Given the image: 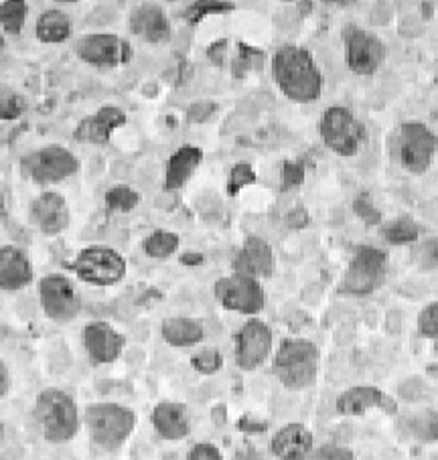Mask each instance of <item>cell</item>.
Instances as JSON below:
<instances>
[{"instance_id":"6da1fadb","label":"cell","mask_w":438,"mask_h":460,"mask_svg":"<svg viewBox=\"0 0 438 460\" xmlns=\"http://www.w3.org/2000/svg\"><path fill=\"white\" fill-rule=\"evenodd\" d=\"M273 79L286 100L310 104L323 96L325 75L307 47L284 43L273 55Z\"/></svg>"},{"instance_id":"7a4b0ae2","label":"cell","mask_w":438,"mask_h":460,"mask_svg":"<svg viewBox=\"0 0 438 460\" xmlns=\"http://www.w3.org/2000/svg\"><path fill=\"white\" fill-rule=\"evenodd\" d=\"M33 422L43 440L66 444L82 430L84 420L74 395L61 387H43L33 403Z\"/></svg>"},{"instance_id":"3957f363","label":"cell","mask_w":438,"mask_h":460,"mask_svg":"<svg viewBox=\"0 0 438 460\" xmlns=\"http://www.w3.org/2000/svg\"><path fill=\"white\" fill-rule=\"evenodd\" d=\"M321 369V351L315 341L284 337L273 353V374L284 390L305 392L313 387Z\"/></svg>"},{"instance_id":"277c9868","label":"cell","mask_w":438,"mask_h":460,"mask_svg":"<svg viewBox=\"0 0 438 460\" xmlns=\"http://www.w3.org/2000/svg\"><path fill=\"white\" fill-rule=\"evenodd\" d=\"M90 442L102 452L121 450L137 430V411L118 402H94L84 410Z\"/></svg>"},{"instance_id":"5b68a950","label":"cell","mask_w":438,"mask_h":460,"mask_svg":"<svg viewBox=\"0 0 438 460\" xmlns=\"http://www.w3.org/2000/svg\"><path fill=\"white\" fill-rule=\"evenodd\" d=\"M389 272L388 252L371 243L357 245L353 256L349 258L347 268L339 282V292L345 296L365 298L376 295L384 287Z\"/></svg>"},{"instance_id":"8992f818","label":"cell","mask_w":438,"mask_h":460,"mask_svg":"<svg viewBox=\"0 0 438 460\" xmlns=\"http://www.w3.org/2000/svg\"><path fill=\"white\" fill-rule=\"evenodd\" d=\"M67 270L77 280L94 288H112L129 274V261L121 252L106 243H90L67 261Z\"/></svg>"},{"instance_id":"52a82bcc","label":"cell","mask_w":438,"mask_h":460,"mask_svg":"<svg viewBox=\"0 0 438 460\" xmlns=\"http://www.w3.org/2000/svg\"><path fill=\"white\" fill-rule=\"evenodd\" d=\"M318 137H321L326 150L333 155L352 158L360 153L368 130L363 122L353 114L352 108L344 104H333L325 108L318 120Z\"/></svg>"},{"instance_id":"ba28073f","label":"cell","mask_w":438,"mask_h":460,"mask_svg":"<svg viewBox=\"0 0 438 460\" xmlns=\"http://www.w3.org/2000/svg\"><path fill=\"white\" fill-rule=\"evenodd\" d=\"M82 171L74 150L61 145H45L31 150L21 158V172L35 185H55V182L67 181Z\"/></svg>"},{"instance_id":"9c48e42d","label":"cell","mask_w":438,"mask_h":460,"mask_svg":"<svg viewBox=\"0 0 438 460\" xmlns=\"http://www.w3.org/2000/svg\"><path fill=\"white\" fill-rule=\"evenodd\" d=\"M438 153V137L428 124L420 120L402 122L396 132V156L402 169L410 174H425Z\"/></svg>"},{"instance_id":"30bf717a","label":"cell","mask_w":438,"mask_h":460,"mask_svg":"<svg viewBox=\"0 0 438 460\" xmlns=\"http://www.w3.org/2000/svg\"><path fill=\"white\" fill-rule=\"evenodd\" d=\"M341 37L347 69L360 77L376 75L388 58V47L381 37L353 22L341 31Z\"/></svg>"},{"instance_id":"8fae6325","label":"cell","mask_w":438,"mask_h":460,"mask_svg":"<svg viewBox=\"0 0 438 460\" xmlns=\"http://www.w3.org/2000/svg\"><path fill=\"white\" fill-rule=\"evenodd\" d=\"M213 298L228 313L258 316L266 306V290L262 282L244 274H228L215 280Z\"/></svg>"},{"instance_id":"7c38bea8","label":"cell","mask_w":438,"mask_h":460,"mask_svg":"<svg viewBox=\"0 0 438 460\" xmlns=\"http://www.w3.org/2000/svg\"><path fill=\"white\" fill-rule=\"evenodd\" d=\"M39 306L47 319L67 324L82 313V295L76 282L61 272H51L43 276L37 284Z\"/></svg>"},{"instance_id":"4fadbf2b","label":"cell","mask_w":438,"mask_h":460,"mask_svg":"<svg viewBox=\"0 0 438 460\" xmlns=\"http://www.w3.org/2000/svg\"><path fill=\"white\" fill-rule=\"evenodd\" d=\"M274 353V332L266 321L258 316L246 319L234 335V363L237 369L250 371L260 369Z\"/></svg>"},{"instance_id":"5bb4252c","label":"cell","mask_w":438,"mask_h":460,"mask_svg":"<svg viewBox=\"0 0 438 460\" xmlns=\"http://www.w3.org/2000/svg\"><path fill=\"white\" fill-rule=\"evenodd\" d=\"M77 59L98 69H114L129 66L134 58V47L116 33H85L74 45Z\"/></svg>"},{"instance_id":"9a60e30c","label":"cell","mask_w":438,"mask_h":460,"mask_svg":"<svg viewBox=\"0 0 438 460\" xmlns=\"http://www.w3.org/2000/svg\"><path fill=\"white\" fill-rule=\"evenodd\" d=\"M82 343L87 359L95 367L112 365L121 359L126 347V337L108 321H90L82 331Z\"/></svg>"},{"instance_id":"2e32d148","label":"cell","mask_w":438,"mask_h":460,"mask_svg":"<svg viewBox=\"0 0 438 460\" xmlns=\"http://www.w3.org/2000/svg\"><path fill=\"white\" fill-rule=\"evenodd\" d=\"M371 410H381L388 416L400 414V406L394 395L380 390L378 385H353L341 392L335 400V411L345 418H360Z\"/></svg>"},{"instance_id":"e0dca14e","label":"cell","mask_w":438,"mask_h":460,"mask_svg":"<svg viewBox=\"0 0 438 460\" xmlns=\"http://www.w3.org/2000/svg\"><path fill=\"white\" fill-rule=\"evenodd\" d=\"M232 268L236 274L250 276L256 280L273 279L276 272V253L264 237L248 235L242 242L240 250L232 258Z\"/></svg>"},{"instance_id":"ac0fdd59","label":"cell","mask_w":438,"mask_h":460,"mask_svg":"<svg viewBox=\"0 0 438 460\" xmlns=\"http://www.w3.org/2000/svg\"><path fill=\"white\" fill-rule=\"evenodd\" d=\"M129 124V114L118 106H102L94 114L85 116L79 120L74 128V140L82 145L103 146L112 140V134Z\"/></svg>"},{"instance_id":"d6986e66","label":"cell","mask_w":438,"mask_h":460,"mask_svg":"<svg viewBox=\"0 0 438 460\" xmlns=\"http://www.w3.org/2000/svg\"><path fill=\"white\" fill-rule=\"evenodd\" d=\"M29 217L45 237L61 235L71 224L67 199L58 191H43L31 201Z\"/></svg>"},{"instance_id":"ffe728a7","label":"cell","mask_w":438,"mask_h":460,"mask_svg":"<svg viewBox=\"0 0 438 460\" xmlns=\"http://www.w3.org/2000/svg\"><path fill=\"white\" fill-rule=\"evenodd\" d=\"M129 29L134 37L148 45L169 43L173 37L169 14L156 3H140L134 6L129 17Z\"/></svg>"},{"instance_id":"44dd1931","label":"cell","mask_w":438,"mask_h":460,"mask_svg":"<svg viewBox=\"0 0 438 460\" xmlns=\"http://www.w3.org/2000/svg\"><path fill=\"white\" fill-rule=\"evenodd\" d=\"M315 450V434L307 424L286 422L270 438L276 460H308Z\"/></svg>"},{"instance_id":"7402d4cb","label":"cell","mask_w":438,"mask_h":460,"mask_svg":"<svg viewBox=\"0 0 438 460\" xmlns=\"http://www.w3.org/2000/svg\"><path fill=\"white\" fill-rule=\"evenodd\" d=\"M150 424L158 438L166 442H181L191 434V411L181 402L163 400L150 411Z\"/></svg>"},{"instance_id":"603a6c76","label":"cell","mask_w":438,"mask_h":460,"mask_svg":"<svg viewBox=\"0 0 438 460\" xmlns=\"http://www.w3.org/2000/svg\"><path fill=\"white\" fill-rule=\"evenodd\" d=\"M35 280V268L29 253L19 245H0V290L19 292Z\"/></svg>"},{"instance_id":"cb8c5ba5","label":"cell","mask_w":438,"mask_h":460,"mask_svg":"<svg viewBox=\"0 0 438 460\" xmlns=\"http://www.w3.org/2000/svg\"><path fill=\"white\" fill-rule=\"evenodd\" d=\"M203 163V150L193 145H183L169 156L165 164V191L174 193L187 185Z\"/></svg>"},{"instance_id":"d4e9b609","label":"cell","mask_w":438,"mask_h":460,"mask_svg":"<svg viewBox=\"0 0 438 460\" xmlns=\"http://www.w3.org/2000/svg\"><path fill=\"white\" fill-rule=\"evenodd\" d=\"M161 337L166 345L174 349L197 347L203 343L205 327L193 316H166L161 323Z\"/></svg>"},{"instance_id":"484cf974","label":"cell","mask_w":438,"mask_h":460,"mask_svg":"<svg viewBox=\"0 0 438 460\" xmlns=\"http://www.w3.org/2000/svg\"><path fill=\"white\" fill-rule=\"evenodd\" d=\"M71 33H74V22L66 11L47 9L37 17L35 37L45 45L66 43Z\"/></svg>"},{"instance_id":"4316f807","label":"cell","mask_w":438,"mask_h":460,"mask_svg":"<svg viewBox=\"0 0 438 460\" xmlns=\"http://www.w3.org/2000/svg\"><path fill=\"white\" fill-rule=\"evenodd\" d=\"M398 428L404 430L406 438L433 444L438 440V411L434 408H420L398 420Z\"/></svg>"},{"instance_id":"83f0119b","label":"cell","mask_w":438,"mask_h":460,"mask_svg":"<svg viewBox=\"0 0 438 460\" xmlns=\"http://www.w3.org/2000/svg\"><path fill=\"white\" fill-rule=\"evenodd\" d=\"M380 235L384 237L386 243L402 248V245H414L420 240L422 227L412 216H398L380 226Z\"/></svg>"},{"instance_id":"f1b7e54d","label":"cell","mask_w":438,"mask_h":460,"mask_svg":"<svg viewBox=\"0 0 438 460\" xmlns=\"http://www.w3.org/2000/svg\"><path fill=\"white\" fill-rule=\"evenodd\" d=\"M181 248L179 234L171 232V229H155L150 232L145 240H142V252L153 260H166L174 256Z\"/></svg>"},{"instance_id":"f546056e","label":"cell","mask_w":438,"mask_h":460,"mask_svg":"<svg viewBox=\"0 0 438 460\" xmlns=\"http://www.w3.org/2000/svg\"><path fill=\"white\" fill-rule=\"evenodd\" d=\"M29 17V3L25 0H4L0 3V31L4 35L17 37L25 29Z\"/></svg>"},{"instance_id":"4dcf8cb0","label":"cell","mask_w":438,"mask_h":460,"mask_svg":"<svg viewBox=\"0 0 438 460\" xmlns=\"http://www.w3.org/2000/svg\"><path fill=\"white\" fill-rule=\"evenodd\" d=\"M410 261L418 272H436L438 270V235L420 237L410 245Z\"/></svg>"},{"instance_id":"1f68e13d","label":"cell","mask_w":438,"mask_h":460,"mask_svg":"<svg viewBox=\"0 0 438 460\" xmlns=\"http://www.w3.org/2000/svg\"><path fill=\"white\" fill-rule=\"evenodd\" d=\"M236 11V3H228V0H197L191 3L183 11V19L187 21V25L195 27L210 14H228Z\"/></svg>"},{"instance_id":"d6a6232c","label":"cell","mask_w":438,"mask_h":460,"mask_svg":"<svg viewBox=\"0 0 438 460\" xmlns=\"http://www.w3.org/2000/svg\"><path fill=\"white\" fill-rule=\"evenodd\" d=\"M103 203H106L108 211L129 213L140 203V195L129 185H116L103 195Z\"/></svg>"},{"instance_id":"836d02e7","label":"cell","mask_w":438,"mask_h":460,"mask_svg":"<svg viewBox=\"0 0 438 460\" xmlns=\"http://www.w3.org/2000/svg\"><path fill=\"white\" fill-rule=\"evenodd\" d=\"M191 367H193L199 376H215L224 367V355L219 349L205 347L199 349L195 355H191Z\"/></svg>"},{"instance_id":"e575fe53","label":"cell","mask_w":438,"mask_h":460,"mask_svg":"<svg viewBox=\"0 0 438 460\" xmlns=\"http://www.w3.org/2000/svg\"><path fill=\"white\" fill-rule=\"evenodd\" d=\"M256 181H258V174L250 163H236L232 169H229L226 191L229 197H236L240 195V191H244L246 187L254 185Z\"/></svg>"},{"instance_id":"d590c367","label":"cell","mask_w":438,"mask_h":460,"mask_svg":"<svg viewBox=\"0 0 438 460\" xmlns=\"http://www.w3.org/2000/svg\"><path fill=\"white\" fill-rule=\"evenodd\" d=\"M262 66H264V51L254 49L246 43L237 45V55L232 63L234 77H244L250 69H260Z\"/></svg>"},{"instance_id":"8d00e7d4","label":"cell","mask_w":438,"mask_h":460,"mask_svg":"<svg viewBox=\"0 0 438 460\" xmlns=\"http://www.w3.org/2000/svg\"><path fill=\"white\" fill-rule=\"evenodd\" d=\"M416 329H418V335L422 339L438 341V300H433V303H428L418 313Z\"/></svg>"},{"instance_id":"74e56055","label":"cell","mask_w":438,"mask_h":460,"mask_svg":"<svg viewBox=\"0 0 438 460\" xmlns=\"http://www.w3.org/2000/svg\"><path fill=\"white\" fill-rule=\"evenodd\" d=\"M353 211L368 227L381 226V211L376 208V203L371 201V197L368 193H360L355 197Z\"/></svg>"},{"instance_id":"f35d334b","label":"cell","mask_w":438,"mask_h":460,"mask_svg":"<svg viewBox=\"0 0 438 460\" xmlns=\"http://www.w3.org/2000/svg\"><path fill=\"white\" fill-rule=\"evenodd\" d=\"M25 98H21L19 93L4 92L0 93V120L13 122L25 114Z\"/></svg>"},{"instance_id":"ab89813d","label":"cell","mask_w":438,"mask_h":460,"mask_svg":"<svg viewBox=\"0 0 438 460\" xmlns=\"http://www.w3.org/2000/svg\"><path fill=\"white\" fill-rule=\"evenodd\" d=\"M308 460H357V456L352 448L344 447V444L326 442L321 444V447H315Z\"/></svg>"},{"instance_id":"60d3db41","label":"cell","mask_w":438,"mask_h":460,"mask_svg":"<svg viewBox=\"0 0 438 460\" xmlns=\"http://www.w3.org/2000/svg\"><path fill=\"white\" fill-rule=\"evenodd\" d=\"M307 179L305 164L299 161H284L282 164V191L299 189Z\"/></svg>"},{"instance_id":"b9f144b4","label":"cell","mask_w":438,"mask_h":460,"mask_svg":"<svg viewBox=\"0 0 438 460\" xmlns=\"http://www.w3.org/2000/svg\"><path fill=\"white\" fill-rule=\"evenodd\" d=\"M185 460H224V452L213 442H197L187 450Z\"/></svg>"},{"instance_id":"7bdbcfd3","label":"cell","mask_w":438,"mask_h":460,"mask_svg":"<svg viewBox=\"0 0 438 460\" xmlns=\"http://www.w3.org/2000/svg\"><path fill=\"white\" fill-rule=\"evenodd\" d=\"M392 14H394L392 6H389L388 3H378V4L373 6V9L370 11V21H371V25L384 27V25H388L389 21H392Z\"/></svg>"},{"instance_id":"ee69618b","label":"cell","mask_w":438,"mask_h":460,"mask_svg":"<svg viewBox=\"0 0 438 460\" xmlns=\"http://www.w3.org/2000/svg\"><path fill=\"white\" fill-rule=\"evenodd\" d=\"M211 110H215L213 102H197V104L189 110V120L191 122H203L205 118L211 114Z\"/></svg>"},{"instance_id":"f6af8a7d","label":"cell","mask_w":438,"mask_h":460,"mask_svg":"<svg viewBox=\"0 0 438 460\" xmlns=\"http://www.w3.org/2000/svg\"><path fill=\"white\" fill-rule=\"evenodd\" d=\"M13 387V377H11V369L9 365L4 363V359H0V400L6 398L11 394Z\"/></svg>"},{"instance_id":"bcb514c9","label":"cell","mask_w":438,"mask_h":460,"mask_svg":"<svg viewBox=\"0 0 438 460\" xmlns=\"http://www.w3.org/2000/svg\"><path fill=\"white\" fill-rule=\"evenodd\" d=\"M286 221H289V226H291V227H294V229H300V227L308 226L310 217H308L307 209H294V211H291V213H289V217H286Z\"/></svg>"},{"instance_id":"7dc6e473","label":"cell","mask_w":438,"mask_h":460,"mask_svg":"<svg viewBox=\"0 0 438 460\" xmlns=\"http://www.w3.org/2000/svg\"><path fill=\"white\" fill-rule=\"evenodd\" d=\"M226 47H228V41H226V39H221V41L213 43L210 49H207V55H210V59L215 63V66H221V61H224Z\"/></svg>"},{"instance_id":"c3c4849f","label":"cell","mask_w":438,"mask_h":460,"mask_svg":"<svg viewBox=\"0 0 438 460\" xmlns=\"http://www.w3.org/2000/svg\"><path fill=\"white\" fill-rule=\"evenodd\" d=\"M181 260H183V264H187V266H197L203 258L199 256V253H185Z\"/></svg>"},{"instance_id":"681fc988","label":"cell","mask_w":438,"mask_h":460,"mask_svg":"<svg viewBox=\"0 0 438 460\" xmlns=\"http://www.w3.org/2000/svg\"><path fill=\"white\" fill-rule=\"evenodd\" d=\"M422 6V21H426V19H430V17H433V4H430V3H422L420 4Z\"/></svg>"},{"instance_id":"f907efd6","label":"cell","mask_w":438,"mask_h":460,"mask_svg":"<svg viewBox=\"0 0 438 460\" xmlns=\"http://www.w3.org/2000/svg\"><path fill=\"white\" fill-rule=\"evenodd\" d=\"M4 45H6V39H4L3 31H0V55H3V51H4Z\"/></svg>"}]
</instances>
